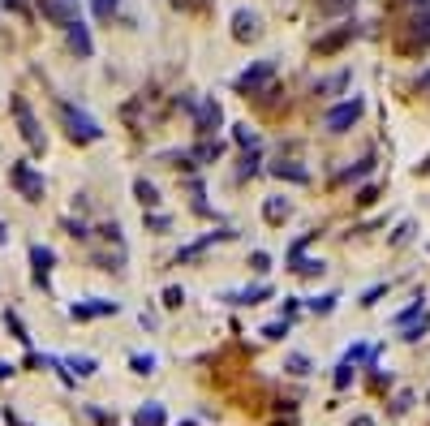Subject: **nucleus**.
<instances>
[{"mask_svg":"<svg viewBox=\"0 0 430 426\" xmlns=\"http://www.w3.org/2000/svg\"><path fill=\"white\" fill-rule=\"evenodd\" d=\"M60 121H65V129H69V138H73V142H99V138H104L99 121H95L91 112L73 108V104H60Z\"/></svg>","mask_w":430,"mask_h":426,"instance_id":"obj_1","label":"nucleus"},{"mask_svg":"<svg viewBox=\"0 0 430 426\" xmlns=\"http://www.w3.org/2000/svg\"><path fill=\"white\" fill-rule=\"evenodd\" d=\"M9 181L18 186V194H22L26 203H39V199H43V177L30 168L26 159H13V164H9Z\"/></svg>","mask_w":430,"mask_h":426,"instance_id":"obj_2","label":"nucleus"},{"mask_svg":"<svg viewBox=\"0 0 430 426\" xmlns=\"http://www.w3.org/2000/svg\"><path fill=\"white\" fill-rule=\"evenodd\" d=\"M361 108H366L361 95H353V100H344V104H336V108H327V112H323V129H327V134H344V129L361 117Z\"/></svg>","mask_w":430,"mask_h":426,"instance_id":"obj_3","label":"nucleus"},{"mask_svg":"<svg viewBox=\"0 0 430 426\" xmlns=\"http://www.w3.org/2000/svg\"><path fill=\"white\" fill-rule=\"evenodd\" d=\"M272 78H276V60H259V65H250L246 74H237L232 87L241 95H259V91H267V82H272Z\"/></svg>","mask_w":430,"mask_h":426,"instance_id":"obj_4","label":"nucleus"},{"mask_svg":"<svg viewBox=\"0 0 430 426\" xmlns=\"http://www.w3.org/2000/svg\"><path fill=\"white\" fill-rule=\"evenodd\" d=\"M9 108H13V117H18V129H22V138L30 142V151H43V134H39V121H35V112H30V104L22 100V95H13Z\"/></svg>","mask_w":430,"mask_h":426,"instance_id":"obj_5","label":"nucleus"},{"mask_svg":"<svg viewBox=\"0 0 430 426\" xmlns=\"http://www.w3.org/2000/svg\"><path fill=\"white\" fill-rule=\"evenodd\" d=\"M219 121H224V112H219V104H215V100L194 104V129H198L202 138H211L215 129H219Z\"/></svg>","mask_w":430,"mask_h":426,"instance_id":"obj_6","label":"nucleus"},{"mask_svg":"<svg viewBox=\"0 0 430 426\" xmlns=\"http://www.w3.org/2000/svg\"><path fill=\"white\" fill-rule=\"evenodd\" d=\"M43 18H52L56 26H73L77 22V5H65V0H39Z\"/></svg>","mask_w":430,"mask_h":426,"instance_id":"obj_7","label":"nucleus"},{"mask_svg":"<svg viewBox=\"0 0 430 426\" xmlns=\"http://www.w3.org/2000/svg\"><path fill=\"white\" fill-rule=\"evenodd\" d=\"M52 263H56V254L47 250V245H30V267H35V284H43L47 289V271H52Z\"/></svg>","mask_w":430,"mask_h":426,"instance_id":"obj_8","label":"nucleus"},{"mask_svg":"<svg viewBox=\"0 0 430 426\" xmlns=\"http://www.w3.org/2000/svg\"><path fill=\"white\" fill-rule=\"evenodd\" d=\"M65 39H69V47H73V52L82 56V60L95 52V43H91V30H86V22H82V18H77L73 26H65Z\"/></svg>","mask_w":430,"mask_h":426,"instance_id":"obj_9","label":"nucleus"},{"mask_svg":"<svg viewBox=\"0 0 430 426\" xmlns=\"http://www.w3.org/2000/svg\"><path fill=\"white\" fill-rule=\"evenodd\" d=\"M232 233H228V228H219V233H206L202 241H194V245H181V254H177V263H189V258H198L202 250H206V245H215V241H228Z\"/></svg>","mask_w":430,"mask_h":426,"instance_id":"obj_10","label":"nucleus"},{"mask_svg":"<svg viewBox=\"0 0 430 426\" xmlns=\"http://www.w3.org/2000/svg\"><path fill=\"white\" fill-rule=\"evenodd\" d=\"M353 35H357V26H353V22H348V26H340V30H331L327 39H318V56H331L336 47H344V43L353 39Z\"/></svg>","mask_w":430,"mask_h":426,"instance_id":"obj_11","label":"nucleus"},{"mask_svg":"<svg viewBox=\"0 0 430 426\" xmlns=\"http://www.w3.org/2000/svg\"><path fill=\"white\" fill-rule=\"evenodd\" d=\"M232 35L241 39V43L254 39V35H259V18H254L250 9H237V13H232Z\"/></svg>","mask_w":430,"mask_h":426,"instance_id":"obj_12","label":"nucleus"},{"mask_svg":"<svg viewBox=\"0 0 430 426\" xmlns=\"http://www.w3.org/2000/svg\"><path fill=\"white\" fill-rule=\"evenodd\" d=\"M272 298V284H254V289H241V293H232V306H259V302H267Z\"/></svg>","mask_w":430,"mask_h":426,"instance_id":"obj_13","label":"nucleus"},{"mask_svg":"<svg viewBox=\"0 0 430 426\" xmlns=\"http://www.w3.org/2000/svg\"><path fill=\"white\" fill-rule=\"evenodd\" d=\"M263 216H267V224H284L293 216V203L289 199H267L263 203Z\"/></svg>","mask_w":430,"mask_h":426,"instance_id":"obj_14","label":"nucleus"},{"mask_svg":"<svg viewBox=\"0 0 430 426\" xmlns=\"http://www.w3.org/2000/svg\"><path fill=\"white\" fill-rule=\"evenodd\" d=\"M134 199H138L142 207H159V190L147 181V177H138V181H134Z\"/></svg>","mask_w":430,"mask_h":426,"instance_id":"obj_15","label":"nucleus"},{"mask_svg":"<svg viewBox=\"0 0 430 426\" xmlns=\"http://www.w3.org/2000/svg\"><path fill=\"white\" fill-rule=\"evenodd\" d=\"M272 172L280 177V181L289 177V181H297V186H306V181H310V172H306V168H297V164H272Z\"/></svg>","mask_w":430,"mask_h":426,"instance_id":"obj_16","label":"nucleus"},{"mask_svg":"<svg viewBox=\"0 0 430 426\" xmlns=\"http://www.w3.org/2000/svg\"><path fill=\"white\" fill-rule=\"evenodd\" d=\"M232 138L241 142V146H250V151H259V142H263L259 129H250V125H232Z\"/></svg>","mask_w":430,"mask_h":426,"instance_id":"obj_17","label":"nucleus"},{"mask_svg":"<svg viewBox=\"0 0 430 426\" xmlns=\"http://www.w3.org/2000/svg\"><path fill=\"white\" fill-rule=\"evenodd\" d=\"M293 271H301V276H323L327 267H323V258H293Z\"/></svg>","mask_w":430,"mask_h":426,"instance_id":"obj_18","label":"nucleus"},{"mask_svg":"<svg viewBox=\"0 0 430 426\" xmlns=\"http://www.w3.org/2000/svg\"><path fill=\"white\" fill-rule=\"evenodd\" d=\"M219 151H224L219 142H198L194 151H189V159H202V164H206V159H219Z\"/></svg>","mask_w":430,"mask_h":426,"instance_id":"obj_19","label":"nucleus"},{"mask_svg":"<svg viewBox=\"0 0 430 426\" xmlns=\"http://www.w3.org/2000/svg\"><path fill=\"white\" fill-rule=\"evenodd\" d=\"M117 5H121V0H91V13H95L99 22H108V18L117 13Z\"/></svg>","mask_w":430,"mask_h":426,"instance_id":"obj_20","label":"nucleus"},{"mask_svg":"<svg viewBox=\"0 0 430 426\" xmlns=\"http://www.w3.org/2000/svg\"><path fill=\"white\" fill-rule=\"evenodd\" d=\"M138 426H164V409H159V405H147V409L138 414Z\"/></svg>","mask_w":430,"mask_h":426,"instance_id":"obj_21","label":"nucleus"},{"mask_svg":"<svg viewBox=\"0 0 430 426\" xmlns=\"http://www.w3.org/2000/svg\"><path fill=\"white\" fill-rule=\"evenodd\" d=\"M413 30H418V39L430 43V9H418V13H413Z\"/></svg>","mask_w":430,"mask_h":426,"instance_id":"obj_22","label":"nucleus"},{"mask_svg":"<svg viewBox=\"0 0 430 426\" xmlns=\"http://www.w3.org/2000/svg\"><path fill=\"white\" fill-rule=\"evenodd\" d=\"M310 310H314V315H331V310H336V293H323V298H314Z\"/></svg>","mask_w":430,"mask_h":426,"instance_id":"obj_23","label":"nucleus"},{"mask_svg":"<svg viewBox=\"0 0 430 426\" xmlns=\"http://www.w3.org/2000/svg\"><path fill=\"white\" fill-rule=\"evenodd\" d=\"M263 336H267V340H284V336H289V319L267 323V327H263Z\"/></svg>","mask_w":430,"mask_h":426,"instance_id":"obj_24","label":"nucleus"},{"mask_svg":"<svg viewBox=\"0 0 430 426\" xmlns=\"http://www.w3.org/2000/svg\"><path fill=\"white\" fill-rule=\"evenodd\" d=\"M130 366H134L138 374H151V370H155V357H151V353H134V357H130Z\"/></svg>","mask_w":430,"mask_h":426,"instance_id":"obj_25","label":"nucleus"},{"mask_svg":"<svg viewBox=\"0 0 430 426\" xmlns=\"http://www.w3.org/2000/svg\"><path fill=\"white\" fill-rule=\"evenodd\" d=\"M370 168H374V159H361V164H353V168H344V181H361Z\"/></svg>","mask_w":430,"mask_h":426,"instance_id":"obj_26","label":"nucleus"},{"mask_svg":"<svg viewBox=\"0 0 430 426\" xmlns=\"http://www.w3.org/2000/svg\"><path fill=\"white\" fill-rule=\"evenodd\" d=\"M5 323H9V332H13V336H18V340H22V345H30V336H26V327H22V319H18V315H13V310H9V315H5Z\"/></svg>","mask_w":430,"mask_h":426,"instance_id":"obj_27","label":"nucleus"},{"mask_svg":"<svg viewBox=\"0 0 430 426\" xmlns=\"http://www.w3.org/2000/svg\"><path fill=\"white\" fill-rule=\"evenodd\" d=\"M181 302H185V289H177V284H168V289H164V306H168V310H177Z\"/></svg>","mask_w":430,"mask_h":426,"instance_id":"obj_28","label":"nucleus"},{"mask_svg":"<svg viewBox=\"0 0 430 426\" xmlns=\"http://www.w3.org/2000/svg\"><path fill=\"white\" fill-rule=\"evenodd\" d=\"M344 82H348V74H336V78H327V82H318V87H314V91H318V95H327V91H340V87H344Z\"/></svg>","mask_w":430,"mask_h":426,"instance_id":"obj_29","label":"nucleus"},{"mask_svg":"<svg viewBox=\"0 0 430 426\" xmlns=\"http://www.w3.org/2000/svg\"><path fill=\"white\" fill-rule=\"evenodd\" d=\"M69 366L86 379V374H95V357H69Z\"/></svg>","mask_w":430,"mask_h":426,"instance_id":"obj_30","label":"nucleus"},{"mask_svg":"<svg viewBox=\"0 0 430 426\" xmlns=\"http://www.w3.org/2000/svg\"><path fill=\"white\" fill-rule=\"evenodd\" d=\"M254 172H259V155L250 151V155L241 159V168H237V177H254Z\"/></svg>","mask_w":430,"mask_h":426,"instance_id":"obj_31","label":"nucleus"},{"mask_svg":"<svg viewBox=\"0 0 430 426\" xmlns=\"http://www.w3.org/2000/svg\"><path fill=\"white\" fill-rule=\"evenodd\" d=\"M289 370H293V374H310V357L293 353V357H289Z\"/></svg>","mask_w":430,"mask_h":426,"instance_id":"obj_32","label":"nucleus"},{"mask_svg":"<svg viewBox=\"0 0 430 426\" xmlns=\"http://www.w3.org/2000/svg\"><path fill=\"white\" fill-rule=\"evenodd\" d=\"M348 383H353V366L340 362V366H336V388H348Z\"/></svg>","mask_w":430,"mask_h":426,"instance_id":"obj_33","label":"nucleus"},{"mask_svg":"<svg viewBox=\"0 0 430 426\" xmlns=\"http://www.w3.org/2000/svg\"><path fill=\"white\" fill-rule=\"evenodd\" d=\"M426 327H430V319L422 315V323H418V327H405V340H422V332H426Z\"/></svg>","mask_w":430,"mask_h":426,"instance_id":"obj_34","label":"nucleus"},{"mask_svg":"<svg viewBox=\"0 0 430 426\" xmlns=\"http://www.w3.org/2000/svg\"><path fill=\"white\" fill-rule=\"evenodd\" d=\"M383 293H387V284H374L370 293H366V298H361V306H374L379 298H383Z\"/></svg>","mask_w":430,"mask_h":426,"instance_id":"obj_35","label":"nucleus"},{"mask_svg":"<svg viewBox=\"0 0 430 426\" xmlns=\"http://www.w3.org/2000/svg\"><path fill=\"white\" fill-rule=\"evenodd\" d=\"M250 263H254V271H267V267H272V258H267L263 250H254V258H250Z\"/></svg>","mask_w":430,"mask_h":426,"instance_id":"obj_36","label":"nucleus"},{"mask_svg":"<svg viewBox=\"0 0 430 426\" xmlns=\"http://www.w3.org/2000/svg\"><path fill=\"white\" fill-rule=\"evenodd\" d=\"M172 220L168 216H147V228H155V233H164V228H168Z\"/></svg>","mask_w":430,"mask_h":426,"instance_id":"obj_37","label":"nucleus"},{"mask_svg":"<svg viewBox=\"0 0 430 426\" xmlns=\"http://www.w3.org/2000/svg\"><path fill=\"white\" fill-rule=\"evenodd\" d=\"M374 199H379L374 186H361V190H357V203H374Z\"/></svg>","mask_w":430,"mask_h":426,"instance_id":"obj_38","label":"nucleus"},{"mask_svg":"<svg viewBox=\"0 0 430 426\" xmlns=\"http://www.w3.org/2000/svg\"><path fill=\"white\" fill-rule=\"evenodd\" d=\"M99 233H104L108 241H117V245H121V228H117V224H104V228H99Z\"/></svg>","mask_w":430,"mask_h":426,"instance_id":"obj_39","label":"nucleus"},{"mask_svg":"<svg viewBox=\"0 0 430 426\" xmlns=\"http://www.w3.org/2000/svg\"><path fill=\"white\" fill-rule=\"evenodd\" d=\"M0 5H5V9H13V13H22V9H26L22 0H0Z\"/></svg>","mask_w":430,"mask_h":426,"instance_id":"obj_40","label":"nucleus"},{"mask_svg":"<svg viewBox=\"0 0 430 426\" xmlns=\"http://www.w3.org/2000/svg\"><path fill=\"white\" fill-rule=\"evenodd\" d=\"M418 87H422V91H426V95H430V69H426V74H422V78H418Z\"/></svg>","mask_w":430,"mask_h":426,"instance_id":"obj_41","label":"nucleus"},{"mask_svg":"<svg viewBox=\"0 0 430 426\" xmlns=\"http://www.w3.org/2000/svg\"><path fill=\"white\" fill-rule=\"evenodd\" d=\"M348 426H374V418H353Z\"/></svg>","mask_w":430,"mask_h":426,"instance_id":"obj_42","label":"nucleus"},{"mask_svg":"<svg viewBox=\"0 0 430 426\" xmlns=\"http://www.w3.org/2000/svg\"><path fill=\"white\" fill-rule=\"evenodd\" d=\"M9 374H13V366H5V362H0V379H9Z\"/></svg>","mask_w":430,"mask_h":426,"instance_id":"obj_43","label":"nucleus"},{"mask_svg":"<svg viewBox=\"0 0 430 426\" xmlns=\"http://www.w3.org/2000/svg\"><path fill=\"white\" fill-rule=\"evenodd\" d=\"M5 237H9V233H5V224H0V245H5Z\"/></svg>","mask_w":430,"mask_h":426,"instance_id":"obj_44","label":"nucleus"},{"mask_svg":"<svg viewBox=\"0 0 430 426\" xmlns=\"http://www.w3.org/2000/svg\"><path fill=\"white\" fill-rule=\"evenodd\" d=\"M65 5H77V0H65Z\"/></svg>","mask_w":430,"mask_h":426,"instance_id":"obj_45","label":"nucleus"}]
</instances>
